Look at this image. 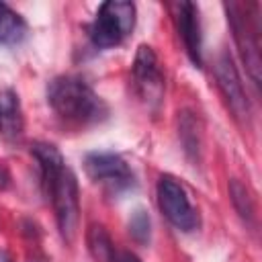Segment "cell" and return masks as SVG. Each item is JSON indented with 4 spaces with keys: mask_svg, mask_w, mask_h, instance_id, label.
<instances>
[{
    "mask_svg": "<svg viewBox=\"0 0 262 262\" xmlns=\"http://www.w3.org/2000/svg\"><path fill=\"white\" fill-rule=\"evenodd\" d=\"M215 80H217V86H219L229 111L233 113V117L239 123H248L250 115H252L250 100L244 92L237 68H235V63L227 51H221V55L215 61Z\"/></svg>",
    "mask_w": 262,
    "mask_h": 262,
    "instance_id": "cell-6",
    "label": "cell"
},
{
    "mask_svg": "<svg viewBox=\"0 0 262 262\" xmlns=\"http://www.w3.org/2000/svg\"><path fill=\"white\" fill-rule=\"evenodd\" d=\"M133 78L141 98H145L147 102L160 100L164 90V76L160 72L158 57L149 45H139L133 59Z\"/></svg>",
    "mask_w": 262,
    "mask_h": 262,
    "instance_id": "cell-8",
    "label": "cell"
},
{
    "mask_svg": "<svg viewBox=\"0 0 262 262\" xmlns=\"http://www.w3.org/2000/svg\"><path fill=\"white\" fill-rule=\"evenodd\" d=\"M0 262H12V258L6 250H0Z\"/></svg>",
    "mask_w": 262,
    "mask_h": 262,
    "instance_id": "cell-18",
    "label": "cell"
},
{
    "mask_svg": "<svg viewBox=\"0 0 262 262\" xmlns=\"http://www.w3.org/2000/svg\"><path fill=\"white\" fill-rule=\"evenodd\" d=\"M33 156L37 158V162H39V166H41V172H43V178H47V176H51V174H55L57 170H61L66 164H63V158H61V154L57 151V147L55 145H51V143H33Z\"/></svg>",
    "mask_w": 262,
    "mask_h": 262,
    "instance_id": "cell-12",
    "label": "cell"
},
{
    "mask_svg": "<svg viewBox=\"0 0 262 262\" xmlns=\"http://www.w3.org/2000/svg\"><path fill=\"white\" fill-rule=\"evenodd\" d=\"M252 4L244 6L237 2L225 4L227 10V20L233 31V39L237 43L239 55L256 84H260V72H262V59H260V41H258V23L256 14H250Z\"/></svg>",
    "mask_w": 262,
    "mask_h": 262,
    "instance_id": "cell-3",
    "label": "cell"
},
{
    "mask_svg": "<svg viewBox=\"0 0 262 262\" xmlns=\"http://www.w3.org/2000/svg\"><path fill=\"white\" fill-rule=\"evenodd\" d=\"M47 100L51 108L68 121L74 123H92L104 117L106 106L100 96L80 78L59 76L49 82Z\"/></svg>",
    "mask_w": 262,
    "mask_h": 262,
    "instance_id": "cell-1",
    "label": "cell"
},
{
    "mask_svg": "<svg viewBox=\"0 0 262 262\" xmlns=\"http://www.w3.org/2000/svg\"><path fill=\"white\" fill-rule=\"evenodd\" d=\"M90 250H92L94 258L100 260V262H106L115 256L113 248H111V242H108V235L104 233L102 227H96V225L92 227V231H90Z\"/></svg>",
    "mask_w": 262,
    "mask_h": 262,
    "instance_id": "cell-15",
    "label": "cell"
},
{
    "mask_svg": "<svg viewBox=\"0 0 262 262\" xmlns=\"http://www.w3.org/2000/svg\"><path fill=\"white\" fill-rule=\"evenodd\" d=\"M0 135L8 141H16L23 135V113L14 90H0Z\"/></svg>",
    "mask_w": 262,
    "mask_h": 262,
    "instance_id": "cell-10",
    "label": "cell"
},
{
    "mask_svg": "<svg viewBox=\"0 0 262 262\" xmlns=\"http://www.w3.org/2000/svg\"><path fill=\"white\" fill-rule=\"evenodd\" d=\"M115 258V262H141L135 254H131V252H119L117 256H113Z\"/></svg>",
    "mask_w": 262,
    "mask_h": 262,
    "instance_id": "cell-16",
    "label": "cell"
},
{
    "mask_svg": "<svg viewBox=\"0 0 262 262\" xmlns=\"http://www.w3.org/2000/svg\"><path fill=\"white\" fill-rule=\"evenodd\" d=\"M8 180H10V176H8L6 168L0 166V188H6V186H8Z\"/></svg>",
    "mask_w": 262,
    "mask_h": 262,
    "instance_id": "cell-17",
    "label": "cell"
},
{
    "mask_svg": "<svg viewBox=\"0 0 262 262\" xmlns=\"http://www.w3.org/2000/svg\"><path fill=\"white\" fill-rule=\"evenodd\" d=\"M176 10V27L178 33L184 41L186 53L192 59V63L196 68H201L203 63V55H201V23H199V8L192 2H178L174 4Z\"/></svg>",
    "mask_w": 262,
    "mask_h": 262,
    "instance_id": "cell-9",
    "label": "cell"
},
{
    "mask_svg": "<svg viewBox=\"0 0 262 262\" xmlns=\"http://www.w3.org/2000/svg\"><path fill=\"white\" fill-rule=\"evenodd\" d=\"M27 33V25L18 12H14L10 6L0 2V43L12 45L23 41Z\"/></svg>",
    "mask_w": 262,
    "mask_h": 262,
    "instance_id": "cell-11",
    "label": "cell"
},
{
    "mask_svg": "<svg viewBox=\"0 0 262 262\" xmlns=\"http://www.w3.org/2000/svg\"><path fill=\"white\" fill-rule=\"evenodd\" d=\"M135 27V6L123 0L100 4L96 18L90 27V39L96 47L119 45Z\"/></svg>",
    "mask_w": 262,
    "mask_h": 262,
    "instance_id": "cell-4",
    "label": "cell"
},
{
    "mask_svg": "<svg viewBox=\"0 0 262 262\" xmlns=\"http://www.w3.org/2000/svg\"><path fill=\"white\" fill-rule=\"evenodd\" d=\"M84 168L92 180L102 182L111 188H125L133 180V174L125 164V160L111 151L88 154L84 160Z\"/></svg>",
    "mask_w": 262,
    "mask_h": 262,
    "instance_id": "cell-7",
    "label": "cell"
},
{
    "mask_svg": "<svg viewBox=\"0 0 262 262\" xmlns=\"http://www.w3.org/2000/svg\"><path fill=\"white\" fill-rule=\"evenodd\" d=\"M158 205L164 217L180 231H192L199 225V215L192 209L186 190L172 176H162L158 180Z\"/></svg>",
    "mask_w": 262,
    "mask_h": 262,
    "instance_id": "cell-5",
    "label": "cell"
},
{
    "mask_svg": "<svg viewBox=\"0 0 262 262\" xmlns=\"http://www.w3.org/2000/svg\"><path fill=\"white\" fill-rule=\"evenodd\" d=\"M229 194H231V203L235 207V211L239 213L242 219L246 221H254V199H252V192L248 190L246 184H242L237 178H231L229 180Z\"/></svg>",
    "mask_w": 262,
    "mask_h": 262,
    "instance_id": "cell-13",
    "label": "cell"
},
{
    "mask_svg": "<svg viewBox=\"0 0 262 262\" xmlns=\"http://www.w3.org/2000/svg\"><path fill=\"white\" fill-rule=\"evenodd\" d=\"M45 186L49 190L53 211H55V221L59 227V233L66 242H72L78 229V219H80V203H78V182L76 176L70 168H61L55 174L43 178Z\"/></svg>",
    "mask_w": 262,
    "mask_h": 262,
    "instance_id": "cell-2",
    "label": "cell"
},
{
    "mask_svg": "<svg viewBox=\"0 0 262 262\" xmlns=\"http://www.w3.org/2000/svg\"><path fill=\"white\" fill-rule=\"evenodd\" d=\"M149 227H151V223H149V215L143 211V209H137L133 215H131V219H129V233H131V237L137 242V244H147L149 242Z\"/></svg>",
    "mask_w": 262,
    "mask_h": 262,
    "instance_id": "cell-14",
    "label": "cell"
}]
</instances>
